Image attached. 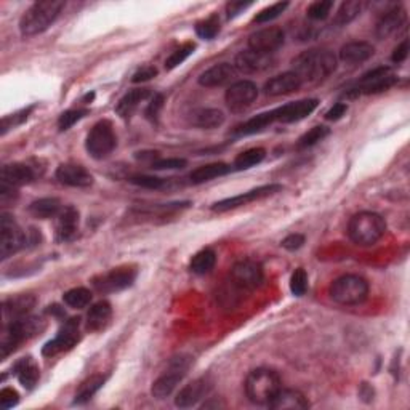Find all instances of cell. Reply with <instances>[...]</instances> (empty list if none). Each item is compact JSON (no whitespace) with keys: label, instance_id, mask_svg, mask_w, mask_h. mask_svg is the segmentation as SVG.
<instances>
[{"label":"cell","instance_id":"cell-1","mask_svg":"<svg viewBox=\"0 0 410 410\" xmlns=\"http://www.w3.org/2000/svg\"><path fill=\"white\" fill-rule=\"evenodd\" d=\"M335 69L336 57L324 48L303 52L292 61V72L298 76L302 84H319L334 74Z\"/></svg>","mask_w":410,"mask_h":410},{"label":"cell","instance_id":"cell-2","mask_svg":"<svg viewBox=\"0 0 410 410\" xmlns=\"http://www.w3.org/2000/svg\"><path fill=\"white\" fill-rule=\"evenodd\" d=\"M45 327V321L35 316H24L21 319L7 322L0 334V356L7 359L23 341L44 332Z\"/></svg>","mask_w":410,"mask_h":410},{"label":"cell","instance_id":"cell-3","mask_svg":"<svg viewBox=\"0 0 410 410\" xmlns=\"http://www.w3.org/2000/svg\"><path fill=\"white\" fill-rule=\"evenodd\" d=\"M63 8L64 2H59V0H44V2L33 4L21 16V34L24 38H33V35L44 33L57 21Z\"/></svg>","mask_w":410,"mask_h":410},{"label":"cell","instance_id":"cell-4","mask_svg":"<svg viewBox=\"0 0 410 410\" xmlns=\"http://www.w3.org/2000/svg\"><path fill=\"white\" fill-rule=\"evenodd\" d=\"M387 232V222L375 212L356 213L348 224V236L360 247H369L377 244Z\"/></svg>","mask_w":410,"mask_h":410},{"label":"cell","instance_id":"cell-5","mask_svg":"<svg viewBox=\"0 0 410 410\" xmlns=\"http://www.w3.org/2000/svg\"><path fill=\"white\" fill-rule=\"evenodd\" d=\"M280 388H283L280 387V378L271 369L260 367V369H255L247 375L246 394L250 401L258 404V406L271 402Z\"/></svg>","mask_w":410,"mask_h":410},{"label":"cell","instance_id":"cell-6","mask_svg":"<svg viewBox=\"0 0 410 410\" xmlns=\"http://www.w3.org/2000/svg\"><path fill=\"white\" fill-rule=\"evenodd\" d=\"M329 293L330 298L338 304H359L369 295V283L358 274H345L334 280Z\"/></svg>","mask_w":410,"mask_h":410},{"label":"cell","instance_id":"cell-7","mask_svg":"<svg viewBox=\"0 0 410 410\" xmlns=\"http://www.w3.org/2000/svg\"><path fill=\"white\" fill-rule=\"evenodd\" d=\"M397 82V76L393 72V69L388 66L375 67L360 77V81L354 89L348 91L350 96H359V95H375L382 93V91L389 90Z\"/></svg>","mask_w":410,"mask_h":410},{"label":"cell","instance_id":"cell-8","mask_svg":"<svg viewBox=\"0 0 410 410\" xmlns=\"http://www.w3.org/2000/svg\"><path fill=\"white\" fill-rule=\"evenodd\" d=\"M118 146V137H115L114 127L109 120H100L91 128L85 148L89 154L95 159H105Z\"/></svg>","mask_w":410,"mask_h":410},{"label":"cell","instance_id":"cell-9","mask_svg":"<svg viewBox=\"0 0 410 410\" xmlns=\"http://www.w3.org/2000/svg\"><path fill=\"white\" fill-rule=\"evenodd\" d=\"M28 237L24 234L20 224L8 213L2 212L0 215V258L7 260L26 247Z\"/></svg>","mask_w":410,"mask_h":410},{"label":"cell","instance_id":"cell-10","mask_svg":"<svg viewBox=\"0 0 410 410\" xmlns=\"http://www.w3.org/2000/svg\"><path fill=\"white\" fill-rule=\"evenodd\" d=\"M189 365H191V359L188 356H178L170 360L167 372L152 383V396L157 397V399H164V397L172 394L175 388L178 387V383L183 380V377L186 375Z\"/></svg>","mask_w":410,"mask_h":410},{"label":"cell","instance_id":"cell-11","mask_svg":"<svg viewBox=\"0 0 410 410\" xmlns=\"http://www.w3.org/2000/svg\"><path fill=\"white\" fill-rule=\"evenodd\" d=\"M135 279H137V269L125 266L101 274V276L91 280V284L100 293H113L130 287L135 283Z\"/></svg>","mask_w":410,"mask_h":410},{"label":"cell","instance_id":"cell-12","mask_svg":"<svg viewBox=\"0 0 410 410\" xmlns=\"http://www.w3.org/2000/svg\"><path fill=\"white\" fill-rule=\"evenodd\" d=\"M79 326H81V319H79V317H72V319L66 321L64 326L61 327V330L57 334V336L44 346L42 354L50 358L55 356V354H59L74 348L79 343V340H81Z\"/></svg>","mask_w":410,"mask_h":410},{"label":"cell","instance_id":"cell-13","mask_svg":"<svg viewBox=\"0 0 410 410\" xmlns=\"http://www.w3.org/2000/svg\"><path fill=\"white\" fill-rule=\"evenodd\" d=\"M258 96V87L250 81H237L226 90V105L232 113H242L254 105Z\"/></svg>","mask_w":410,"mask_h":410},{"label":"cell","instance_id":"cell-14","mask_svg":"<svg viewBox=\"0 0 410 410\" xmlns=\"http://www.w3.org/2000/svg\"><path fill=\"white\" fill-rule=\"evenodd\" d=\"M280 189H283V186H280V185L260 186V188H256V189H252V191H247V193H244V194L234 195V198L215 202V204L212 205V210L222 213V212H228V210H232V209H237V207L247 205V204H250V202L265 199V198H268V195L276 194V193L280 191Z\"/></svg>","mask_w":410,"mask_h":410},{"label":"cell","instance_id":"cell-15","mask_svg":"<svg viewBox=\"0 0 410 410\" xmlns=\"http://www.w3.org/2000/svg\"><path fill=\"white\" fill-rule=\"evenodd\" d=\"M232 283L246 290H254L263 283V269L256 261L244 260L236 263L231 269Z\"/></svg>","mask_w":410,"mask_h":410},{"label":"cell","instance_id":"cell-16","mask_svg":"<svg viewBox=\"0 0 410 410\" xmlns=\"http://www.w3.org/2000/svg\"><path fill=\"white\" fill-rule=\"evenodd\" d=\"M285 35L284 30L279 28H265L254 33L249 38V47L250 50L273 55L276 50H279L280 47L284 45Z\"/></svg>","mask_w":410,"mask_h":410},{"label":"cell","instance_id":"cell-17","mask_svg":"<svg viewBox=\"0 0 410 410\" xmlns=\"http://www.w3.org/2000/svg\"><path fill=\"white\" fill-rule=\"evenodd\" d=\"M319 105V101L314 98H308V100H300L295 103H289L280 108L273 109L274 120L283 122V124H292V122L303 120L308 118L309 114L314 113V109Z\"/></svg>","mask_w":410,"mask_h":410},{"label":"cell","instance_id":"cell-18","mask_svg":"<svg viewBox=\"0 0 410 410\" xmlns=\"http://www.w3.org/2000/svg\"><path fill=\"white\" fill-rule=\"evenodd\" d=\"M274 58L273 55L254 52V50H244L236 57L234 67L237 72H244V74H255V72H263L273 67Z\"/></svg>","mask_w":410,"mask_h":410},{"label":"cell","instance_id":"cell-19","mask_svg":"<svg viewBox=\"0 0 410 410\" xmlns=\"http://www.w3.org/2000/svg\"><path fill=\"white\" fill-rule=\"evenodd\" d=\"M210 389H212V382L209 380V378L207 377L198 378V380H194L193 383L186 385V387L183 388L178 394H176L175 404L181 409L194 407L195 404H198L200 399H204V397L210 393Z\"/></svg>","mask_w":410,"mask_h":410},{"label":"cell","instance_id":"cell-20","mask_svg":"<svg viewBox=\"0 0 410 410\" xmlns=\"http://www.w3.org/2000/svg\"><path fill=\"white\" fill-rule=\"evenodd\" d=\"M59 183L72 188H89L93 183V176L87 169L79 164H61L57 169Z\"/></svg>","mask_w":410,"mask_h":410},{"label":"cell","instance_id":"cell-21","mask_svg":"<svg viewBox=\"0 0 410 410\" xmlns=\"http://www.w3.org/2000/svg\"><path fill=\"white\" fill-rule=\"evenodd\" d=\"M34 180H35V172H34V169L28 164H21V162L7 164V165H4L2 172H0V185H7L11 188L28 185V183Z\"/></svg>","mask_w":410,"mask_h":410},{"label":"cell","instance_id":"cell-22","mask_svg":"<svg viewBox=\"0 0 410 410\" xmlns=\"http://www.w3.org/2000/svg\"><path fill=\"white\" fill-rule=\"evenodd\" d=\"M237 76V71L234 64L229 63H220L212 66L210 69H207L205 72H202L199 77V84L202 87L207 89H215V87H223L226 84L234 82V79Z\"/></svg>","mask_w":410,"mask_h":410},{"label":"cell","instance_id":"cell-23","mask_svg":"<svg viewBox=\"0 0 410 410\" xmlns=\"http://www.w3.org/2000/svg\"><path fill=\"white\" fill-rule=\"evenodd\" d=\"M79 231V212L76 207L67 205L57 217V239L59 242L74 241Z\"/></svg>","mask_w":410,"mask_h":410},{"label":"cell","instance_id":"cell-24","mask_svg":"<svg viewBox=\"0 0 410 410\" xmlns=\"http://www.w3.org/2000/svg\"><path fill=\"white\" fill-rule=\"evenodd\" d=\"M302 81H300L297 74L293 72H284L276 77L269 79L265 85V93L268 96H280V95H290L293 91L300 90L302 87Z\"/></svg>","mask_w":410,"mask_h":410},{"label":"cell","instance_id":"cell-25","mask_svg":"<svg viewBox=\"0 0 410 410\" xmlns=\"http://www.w3.org/2000/svg\"><path fill=\"white\" fill-rule=\"evenodd\" d=\"M404 21H406V11L401 7L394 5L393 8L385 11L380 20L377 23L375 34L378 39H388L393 35L397 29H399Z\"/></svg>","mask_w":410,"mask_h":410},{"label":"cell","instance_id":"cell-26","mask_svg":"<svg viewBox=\"0 0 410 410\" xmlns=\"http://www.w3.org/2000/svg\"><path fill=\"white\" fill-rule=\"evenodd\" d=\"M271 409L276 410H302L308 409L309 402L303 393L297 389H283L278 391V394L273 397L271 402L268 404Z\"/></svg>","mask_w":410,"mask_h":410},{"label":"cell","instance_id":"cell-27","mask_svg":"<svg viewBox=\"0 0 410 410\" xmlns=\"http://www.w3.org/2000/svg\"><path fill=\"white\" fill-rule=\"evenodd\" d=\"M373 53H375V48H373L372 44L364 40H356L341 47L340 59L346 64H360L369 61L373 57Z\"/></svg>","mask_w":410,"mask_h":410},{"label":"cell","instance_id":"cell-28","mask_svg":"<svg viewBox=\"0 0 410 410\" xmlns=\"http://www.w3.org/2000/svg\"><path fill=\"white\" fill-rule=\"evenodd\" d=\"M35 306V297L33 295H18L4 302V321H16L28 316Z\"/></svg>","mask_w":410,"mask_h":410},{"label":"cell","instance_id":"cell-29","mask_svg":"<svg viewBox=\"0 0 410 410\" xmlns=\"http://www.w3.org/2000/svg\"><path fill=\"white\" fill-rule=\"evenodd\" d=\"M149 96H151L149 89H135L132 91H128L127 95L120 98L118 106H115V113H118V115H120L122 119H130L132 115L137 113L139 105Z\"/></svg>","mask_w":410,"mask_h":410},{"label":"cell","instance_id":"cell-30","mask_svg":"<svg viewBox=\"0 0 410 410\" xmlns=\"http://www.w3.org/2000/svg\"><path fill=\"white\" fill-rule=\"evenodd\" d=\"M13 372L18 380L26 389H33L39 382L40 370L39 365L34 363L33 358H23L13 367Z\"/></svg>","mask_w":410,"mask_h":410},{"label":"cell","instance_id":"cell-31","mask_svg":"<svg viewBox=\"0 0 410 410\" xmlns=\"http://www.w3.org/2000/svg\"><path fill=\"white\" fill-rule=\"evenodd\" d=\"M111 316H113V308L108 302L101 300V302L95 303L93 306H91L87 314V330H90V332L103 330L108 326L109 321H111Z\"/></svg>","mask_w":410,"mask_h":410},{"label":"cell","instance_id":"cell-32","mask_svg":"<svg viewBox=\"0 0 410 410\" xmlns=\"http://www.w3.org/2000/svg\"><path fill=\"white\" fill-rule=\"evenodd\" d=\"M231 172V165L228 164H209V165H202V167L195 169L189 175V180H191L193 185H202V183H207L213 178H218V176H224Z\"/></svg>","mask_w":410,"mask_h":410},{"label":"cell","instance_id":"cell-33","mask_svg":"<svg viewBox=\"0 0 410 410\" xmlns=\"http://www.w3.org/2000/svg\"><path fill=\"white\" fill-rule=\"evenodd\" d=\"M191 122L195 127L205 128V130H212V128H218L220 125H223L224 114L220 111V109H213V108L198 109V111H194L191 114Z\"/></svg>","mask_w":410,"mask_h":410},{"label":"cell","instance_id":"cell-34","mask_svg":"<svg viewBox=\"0 0 410 410\" xmlns=\"http://www.w3.org/2000/svg\"><path fill=\"white\" fill-rule=\"evenodd\" d=\"M61 210H63V205H61L59 199L57 198H44V199L34 200L33 204L29 205L30 215H34L35 218H40V220L57 218Z\"/></svg>","mask_w":410,"mask_h":410},{"label":"cell","instance_id":"cell-35","mask_svg":"<svg viewBox=\"0 0 410 410\" xmlns=\"http://www.w3.org/2000/svg\"><path fill=\"white\" fill-rule=\"evenodd\" d=\"M273 122H276V120H274V113L273 111L258 114L256 118L249 119L246 124L239 125L237 130H236V135H239V137H246V135L258 133L261 130H265L268 125H271Z\"/></svg>","mask_w":410,"mask_h":410},{"label":"cell","instance_id":"cell-36","mask_svg":"<svg viewBox=\"0 0 410 410\" xmlns=\"http://www.w3.org/2000/svg\"><path fill=\"white\" fill-rule=\"evenodd\" d=\"M217 263V254L212 249H202L200 252L195 254L191 260V271L194 274H207L210 273Z\"/></svg>","mask_w":410,"mask_h":410},{"label":"cell","instance_id":"cell-37","mask_svg":"<svg viewBox=\"0 0 410 410\" xmlns=\"http://www.w3.org/2000/svg\"><path fill=\"white\" fill-rule=\"evenodd\" d=\"M105 382H106L105 375H93L87 378V380L81 385V388L77 389L74 404H85L87 401H90L91 397L100 391V388L105 385Z\"/></svg>","mask_w":410,"mask_h":410},{"label":"cell","instance_id":"cell-38","mask_svg":"<svg viewBox=\"0 0 410 410\" xmlns=\"http://www.w3.org/2000/svg\"><path fill=\"white\" fill-rule=\"evenodd\" d=\"M360 10H363V2H358V0H348V2H343L340 5V8L334 18V23L336 26H346V24L356 20L360 15Z\"/></svg>","mask_w":410,"mask_h":410},{"label":"cell","instance_id":"cell-39","mask_svg":"<svg viewBox=\"0 0 410 410\" xmlns=\"http://www.w3.org/2000/svg\"><path fill=\"white\" fill-rule=\"evenodd\" d=\"M266 157V151L263 148H252L241 152L234 161L236 170H247L252 169L254 165H258Z\"/></svg>","mask_w":410,"mask_h":410},{"label":"cell","instance_id":"cell-40","mask_svg":"<svg viewBox=\"0 0 410 410\" xmlns=\"http://www.w3.org/2000/svg\"><path fill=\"white\" fill-rule=\"evenodd\" d=\"M64 303L74 309H82L89 306L91 302V292L85 287H76V289L67 290L63 295Z\"/></svg>","mask_w":410,"mask_h":410},{"label":"cell","instance_id":"cell-41","mask_svg":"<svg viewBox=\"0 0 410 410\" xmlns=\"http://www.w3.org/2000/svg\"><path fill=\"white\" fill-rule=\"evenodd\" d=\"M195 50V45L193 42H188V44H183L181 47L176 48V50L170 55V57L165 59V69L172 71L175 67H178L180 64L185 63V61L191 57Z\"/></svg>","mask_w":410,"mask_h":410},{"label":"cell","instance_id":"cell-42","mask_svg":"<svg viewBox=\"0 0 410 410\" xmlns=\"http://www.w3.org/2000/svg\"><path fill=\"white\" fill-rule=\"evenodd\" d=\"M195 33H198L199 38L205 39V40H212L215 39L218 33H220V20L217 15H212L205 20L199 21L195 24Z\"/></svg>","mask_w":410,"mask_h":410},{"label":"cell","instance_id":"cell-43","mask_svg":"<svg viewBox=\"0 0 410 410\" xmlns=\"http://www.w3.org/2000/svg\"><path fill=\"white\" fill-rule=\"evenodd\" d=\"M329 133H330V130L327 127H324V125L313 127L309 132H306L303 137L298 139V148L300 149L311 148V146L317 144L319 142H322L324 138L329 137Z\"/></svg>","mask_w":410,"mask_h":410},{"label":"cell","instance_id":"cell-44","mask_svg":"<svg viewBox=\"0 0 410 410\" xmlns=\"http://www.w3.org/2000/svg\"><path fill=\"white\" fill-rule=\"evenodd\" d=\"M332 8H334L332 0H317V2L309 5L308 10H306V13H308V18H311V20L321 21V20H326Z\"/></svg>","mask_w":410,"mask_h":410},{"label":"cell","instance_id":"cell-45","mask_svg":"<svg viewBox=\"0 0 410 410\" xmlns=\"http://www.w3.org/2000/svg\"><path fill=\"white\" fill-rule=\"evenodd\" d=\"M87 114H89L87 109H69V111H66L59 115L58 128L61 132L69 130L72 125L77 124V122L84 119Z\"/></svg>","mask_w":410,"mask_h":410},{"label":"cell","instance_id":"cell-46","mask_svg":"<svg viewBox=\"0 0 410 410\" xmlns=\"http://www.w3.org/2000/svg\"><path fill=\"white\" fill-rule=\"evenodd\" d=\"M287 7H289V2H279V4L269 5V7H266L265 10H261L260 13L255 16V23L263 24V23H269V21L276 20L278 16L284 13Z\"/></svg>","mask_w":410,"mask_h":410},{"label":"cell","instance_id":"cell-47","mask_svg":"<svg viewBox=\"0 0 410 410\" xmlns=\"http://www.w3.org/2000/svg\"><path fill=\"white\" fill-rule=\"evenodd\" d=\"M290 290L293 295L297 297H303L306 290H308V274H306L303 268H298L297 271L292 274Z\"/></svg>","mask_w":410,"mask_h":410},{"label":"cell","instance_id":"cell-48","mask_svg":"<svg viewBox=\"0 0 410 410\" xmlns=\"http://www.w3.org/2000/svg\"><path fill=\"white\" fill-rule=\"evenodd\" d=\"M33 106L28 108V109H23V111L20 113H16V114H11V115H5V118L2 119V135L7 133L10 128H15L18 127L20 124H23L24 120H26L29 118V114L30 111H33Z\"/></svg>","mask_w":410,"mask_h":410},{"label":"cell","instance_id":"cell-49","mask_svg":"<svg viewBox=\"0 0 410 410\" xmlns=\"http://www.w3.org/2000/svg\"><path fill=\"white\" fill-rule=\"evenodd\" d=\"M130 183L137 186H142L146 189H161L165 186V180L157 178V176H148V175H138L132 176Z\"/></svg>","mask_w":410,"mask_h":410},{"label":"cell","instance_id":"cell-50","mask_svg":"<svg viewBox=\"0 0 410 410\" xmlns=\"http://www.w3.org/2000/svg\"><path fill=\"white\" fill-rule=\"evenodd\" d=\"M186 164L188 162L185 161V159L170 157V159H157V161L151 164V167L156 170H178V169H185Z\"/></svg>","mask_w":410,"mask_h":410},{"label":"cell","instance_id":"cell-51","mask_svg":"<svg viewBox=\"0 0 410 410\" xmlns=\"http://www.w3.org/2000/svg\"><path fill=\"white\" fill-rule=\"evenodd\" d=\"M162 108H164V95L156 93L154 96L151 98L148 108H146V118L152 122H156L159 118V114H161V111H162Z\"/></svg>","mask_w":410,"mask_h":410},{"label":"cell","instance_id":"cell-52","mask_svg":"<svg viewBox=\"0 0 410 410\" xmlns=\"http://www.w3.org/2000/svg\"><path fill=\"white\" fill-rule=\"evenodd\" d=\"M18 401H20V396H18L15 389L4 388L2 391H0V407L2 409L7 410V409L15 407Z\"/></svg>","mask_w":410,"mask_h":410},{"label":"cell","instance_id":"cell-53","mask_svg":"<svg viewBox=\"0 0 410 410\" xmlns=\"http://www.w3.org/2000/svg\"><path fill=\"white\" fill-rule=\"evenodd\" d=\"M157 76V69L154 66H144L142 69H138L135 72L133 77H132V82L135 84H139V82H146V81H151L152 77Z\"/></svg>","mask_w":410,"mask_h":410},{"label":"cell","instance_id":"cell-54","mask_svg":"<svg viewBox=\"0 0 410 410\" xmlns=\"http://www.w3.org/2000/svg\"><path fill=\"white\" fill-rule=\"evenodd\" d=\"M304 244V236L303 234H290L287 236L283 242H280V246L287 250H298L300 247H303Z\"/></svg>","mask_w":410,"mask_h":410},{"label":"cell","instance_id":"cell-55","mask_svg":"<svg viewBox=\"0 0 410 410\" xmlns=\"http://www.w3.org/2000/svg\"><path fill=\"white\" fill-rule=\"evenodd\" d=\"M407 57H409V40L406 39L402 44H399L394 48L393 55H391V59H393V63L399 64V63H404V61L407 59Z\"/></svg>","mask_w":410,"mask_h":410},{"label":"cell","instance_id":"cell-56","mask_svg":"<svg viewBox=\"0 0 410 410\" xmlns=\"http://www.w3.org/2000/svg\"><path fill=\"white\" fill-rule=\"evenodd\" d=\"M348 111V106L345 103H336L332 108L329 109L327 114H326V119L327 120H340Z\"/></svg>","mask_w":410,"mask_h":410},{"label":"cell","instance_id":"cell-57","mask_svg":"<svg viewBox=\"0 0 410 410\" xmlns=\"http://www.w3.org/2000/svg\"><path fill=\"white\" fill-rule=\"evenodd\" d=\"M252 7V2H229L226 5V11H228V18H234L244 10Z\"/></svg>","mask_w":410,"mask_h":410}]
</instances>
